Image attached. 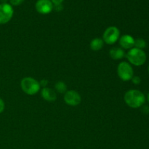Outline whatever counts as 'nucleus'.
<instances>
[{"mask_svg": "<svg viewBox=\"0 0 149 149\" xmlns=\"http://www.w3.org/2000/svg\"><path fill=\"white\" fill-rule=\"evenodd\" d=\"M125 101L126 104L132 109H138L142 106L146 101L143 93L138 90H130L125 95Z\"/></svg>", "mask_w": 149, "mask_h": 149, "instance_id": "f257e3e1", "label": "nucleus"}, {"mask_svg": "<svg viewBox=\"0 0 149 149\" xmlns=\"http://www.w3.org/2000/svg\"><path fill=\"white\" fill-rule=\"evenodd\" d=\"M127 58L131 64L136 66L143 65L146 61V55L143 49L132 48L127 54Z\"/></svg>", "mask_w": 149, "mask_h": 149, "instance_id": "f03ea898", "label": "nucleus"}, {"mask_svg": "<svg viewBox=\"0 0 149 149\" xmlns=\"http://www.w3.org/2000/svg\"><path fill=\"white\" fill-rule=\"evenodd\" d=\"M20 86L23 91L29 95H36L40 90V84L39 81L31 77L23 78L20 82Z\"/></svg>", "mask_w": 149, "mask_h": 149, "instance_id": "7ed1b4c3", "label": "nucleus"}, {"mask_svg": "<svg viewBox=\"0 0 149 149\" xmlns=\"http://www.w3.org/2000/svg\"><path fill=\"white\" fill-rule=\"evenodd\" d=\"M117 73L119 78L125 81H130L134 77L133 69L130 64L127 62H122L119 64Z\"/></svg>", "mask_w": 149, "mask_h": 149, "instance_id": "20e7f679", "label": "nucleus"}, {"mask_svg": "<svg viewBox=\"0 0 149 149\" xmlns=\"http://www.w3.org/2000/svg\"><path fill=\"white\" fill-rule=\"evenodd\" d=\"M119 36H120V31L118 28L115 26H110L107 28L104 31L103 40L108 45H113L119 40Z\"/></svg>", "mask_w": 149, "mask_h": 149, "instance_id": "39448f33", "label": "nucleus"}, {"mask_svg": "<svg viewBox=\"0 0 149 149\" xmlns=\"http://www.w3.org/2000/svg\"><path fill=\"white\" fill-rule=\"evenodd\" d=\"M14 13L13 7L8 3L0 4V24H5L12 19Z\"/></svg>", "mask_w": 149, "mask_h": 149, "instance_id": "423d86ee", "label": "nucleus"}, {"mask_svg": "<svg viewBox=\"0 0 149 149\" xmlns=\"http://www.w3.org/2000/svg\"><path fill=\"white\" fill-rule=\"evenodd\" d=\"M81 96L74 90H69L66 91L64 95V100L65 103L68 106H77L81 103Z\"/></svg>", "mask_w": 149, "mask_h": 149, "instance_id": "0eeeda50", "label": "nucleus"}, {"mask_svg": "<svg viewBox=\"0 0 149 149\" xmlns=\"http://www.w3.org/2000/svg\"><path fill=\"white\" fill-rule=\"evenodd\" d=\"M36 10L40 14H49L53 10V4L51 0H38L36 3Z\"/></svg>", "mask_w": 149, "mask_h": 149, "instance_id": "6e6552de", "label": "nucleus"}, {"mask_svg": "<svg viewBox=\"0 0 149 149\" xmlns=\"http://www.w3.org/2000/svg\"><path fill=\"white\" fill-rule=\"evenodd\" d=\"M119 44H120L121 47L124 49H130L134 47L135 39L130 35L125 34L121 36L120 39H119Z\"/></svg>", "mask_w": 149, "mask_h": 149, "instance_id": "1a4fd4ad", "label": "nucleus"}, {"mask_svg": "<svg viewBox=\"0 0 149 149\" xmlns=\"http://www.w3.org/2000/svg\"><path fill=\"white\" fill-rule=\"evenodd\" d=\"M42 97L49 102L55 101L57 98L56 93L53 90L48 87H44L42 90Z\"/></svg>", "mask_w": 149, "mask_h": 149, "instance_id": "9d476101", "label": "nucleus"}, {"mask_svg": "<svg viewBox=\"0 0 149 149\" xmlns=\"http://www.w3.org/2000/svg\"><path fill=\"white\" fill-rule=\"evenodd\" d=\"M111 58L113 60H120L125 57V52L123 49L120 47H113L109 52Z\"/></svg>", "mask_w": 149, "mask_h": 149, "instance_id": "9b49d317", "label": "nucleus"}, {"mask_svg": "<svg viewBox=\"0 0 149 149\" xmlns=\"http://www.w3.org/2000/svg\"><path fill=\"white\" fill-rule=\"evenodd\" d=\"M90 46L93 51L100 50L103 47V40L100 38H95L91 41Z\"/></svg>", "mask_w": 149, "mask_h": 149, "instance_id": "f8f14e48", "label": "nucleus"}, {"mask_svg": "<svg viewBox=\"0 0 149 149\" xmlns=\"http://www.w3.org/2000/svg\"><path fill=\"white\" fill-rule=\"evenodd\" d=\"M55 89L59 93H65L67 90V86L63 81H59L55 84Z\"/></svg>", "mask_w": 149, "mask_h": 149, "instance_id": "ddd939ff", "label": "nucleus"}, {"mask_svg": "<svg viewBox=\"0 0 149 149\" xmlns=\"http://www.w3.org/2000/svg\"><path fill=\"white\" fill-rule=\"evenodd\" d=\"M134 47H135V48L143 49V48H145L146 47V41L144 39L139 38V39H137L136 40H135Z\"/></svg>", "mask_w": 149, "mask_h": 149, "instance_id": "4468645a", "label": "nucleus"}, {"mask_svg": "<svg viewBox=\"0 0 149 149\" xmlns=\"http://www.w3.org/2000/svg\"><path fill=\"white\" fill-rule=\"evenodd\" d=\"M10 1L11 5L18 6V5H20V4L24 1V0H10Z\"/></svg>", "mask_w": 149, "mask_h": 149, "instance_id": "2eb2a0df", "label": "nucleus"}, {"mask_svg": "<svg viewBox=\"0 0 149 149\" xmlns=\"http://www.w3.org/2000/svg\"><path fill=\"white\" fill-rule=\"evenodd\" d=\"M132 81L133 84H139L141 82V79L139 77H138V76H135V77H133L132 78Z\"/></svg>", "mask_w": 149, "mask_h": 149, "instance_id": "dca6fc26", "label": "nucleus"}, {"mask_svg": "<svg viewBox=\"0 0 149 149\" xmlns=\"http://www.w3.org/2000/svg\"><path fill=\"white\" fill-rule=\"evenodd\" d=\"M4 108H5V104H4V100L0 97V113L4 111Z\"/></svg>", "mask_w": 149, "mask_h": 149, "instance_id": "f3484780", "label": "nucleus"}, {"mask_svg": "<svg viewBox=\"0 0 149 149\" xmlns=\"http://www.w3.org/2000/svg\"><path fill=\"white\" fill-rule=\"evenodd\" d=\"M39 84H40V87L42 86V87H46L48 84V81L46 79H42L41 80L40 82H39Z\"/></svg>", "mask_w": 149, "mask_h": 149, "instance_id": "a211bd4d", "label": "nucleus"}, {"mask_svg": "<svg viewBox=\"0 0 149 149\" xmlns=\"http://www.w3.org/2000/svg\"><path fill=\"white\" fill-rule=\"evenodd\" d=\"M53 9H55L56 11H61L63 10L62 4H53Z\"/></svg>", "mask_w": 149, "mask_h": 149, "instance_id": "6ab92c4d", "label": "nucleus"}, {"mask_svg": "<svg viewBox=\"0 0 149 149\" xmlns=\"http://www.w3.org/2000/svg\"><path fill=\"white\" fill-rule=\"evenodd\" d=\"M53 4H61L63 0H51Z\"/></svg>", "mask_w": 149, "mask_h": 149, "instance_id": "aec40b11", "label": "nucleus"}, {"mask_svg": "<svg viewBox=\"0 0 149 149\" xmlns=\"http://www.w3.org/2000/svg\"><path fill=\"white\" fill-rule=\"evenodd\" d=\"M0 1L1 2V4H4V3H7V0H0Z\"/></svg>", "mask_w": 149, "mask_h": 149, "instance_id": "412c9836", "label": "nucleus"}, {"mask_svg": "<svg viewBox=\"0 0 149 149\" xmlns=\"http://www.w3.org/2000/svg\"><path fill=\"white\" fill-rule=\"evenodd\" d=\"M148 102H149V93H148Z\"/></svg>", "mask_w": 149, "mask_h": 149, "instance_id": "4be33fe9", "label": "nucleus"}, {"mask_svg": "<svg viewBox=\"0 0 149 149\" xmlns=\"http://www.w3.org/2000/svg\"><path fill=\"white\" fill-rule=\"evenodd\" d=\"M148 73H149V65H148Z\"/></svg>", "mask_w": 149, "mask_h": 149, "instance_id": "5701e85b", "label": "nucleus"}]
</instances>
